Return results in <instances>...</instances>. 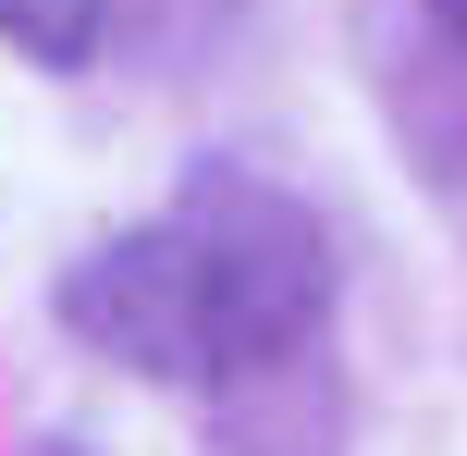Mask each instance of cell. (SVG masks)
Here are the masks:
<instances>
[{
	"label": "cell",
	"mask_w": 467,
	"mask_h": 456,
	"mask_svg": "<svg viewBox=\"0 0 467 456\" xmlns=\"http://www.w3.org/2000/svg\"><path fill=\"white\" fill-rule=\"evenodd\" d=\"M62 321L99 358L148 370L185 395H246L258 370L320 358L332 321V235L307 222V197H283L271 173L210 161L148 235H111L62 284Z\"/></svg>",
	"instance_id": "1"
},
{
	"label": "cell",
	"mask_w": 467,
	"mask_h": 456,
	"mask_svg": "<svg viewBox=\"0 0 467 456\" xmlns=\"http://www.w3.org/2000/svg\"><path fill=\"white\" fill-rule=\"evenodd\" d=\"M99 13H111V0H0V37H13L25 62L62 74V62H87V49H99Z\"/></svg>",
	"instance_id": "2"
},
{
	"label": "cell",
	"mask_w": 467,
	"mask_h": 456,
	"mask_svg": "<svg viewBox=\"0 0 467 456\" xmlns=\"http://www.w3.org/2000/svg\"><path fill=\"white\" fill-rule=\"evenodd\" d=\"M431 25H443V37H455V49H467V0H431Z\"/></svg>",
	"instance_id": "3"
}]
</instances>
